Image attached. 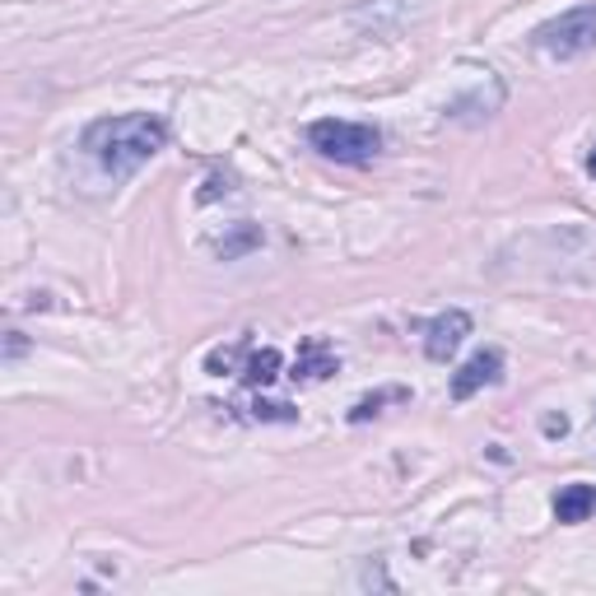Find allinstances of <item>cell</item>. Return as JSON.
Listing matches in <instances>:
<instances>
[{"mask_svg":"<svg viewBox=\"0 0 596 596\" xmlns=\"http://www.w3.org/2000/svg\"><path fill=\"white\" fill-rule=\"evenodd\" d=\"M564 429H569L564 415H550V419H546V433H564Z\"/></svg>","mask_w":596,"mask_h":596,"instance_id":"obj_13","label":"cell"},{"mask_svg":"<svg viewBox=\"0 0 596 596\" xmlns=\"http://www.w3.org/2000/svg\"><path fill=\"white\" fill-rule=\"evenodd\" d=\"M532 43L555 61H573V57H583V51H592L596 47V0L546 20L532 33Z\"/></svg>","mask_w":596,"mask_h":596,"instance_id":"obj_3","label":"cell"},{"mask_svg":"<svg viewBox=\"0 0 596 596\" xmlns=\"http://www.w3.org/2000/svg\"><path fill=\"white\" fill-rule=\"evenodd\" d=\"M341 368L336 359V349H331L322 336H308L303 345H298V359H294V378H303V382H322L331 378Z\"/></svg>","mask_w":596,"mask_h":596,"instance_id":"obj_6","label":"cell"},{"mask_svg":"<svg viewBox=\"0 0 596 596\" xmlns=\"http://www.w3.org/2000/svg\"><path fill=\"white\" fill-rule=\"evenodd\" d=\"M279 378V349L266 345V349H248V363H242V382L248 388H271Z\"/></svg>","mask_w":596,"mask_h":596,"instance_id":"obj_8","label":"cell"},{"mask_svg":"<svg viewBox=\"0 0 596 596\" xmlns=\"http://www.w3.org/2000/svg\"><path fill=\"white\" fill-rule=\"evenodd\" d=\"M252 248H261V229H257V224H238V229H234L229 238H219V242H215V252H219L224 261H234V257L252 252Z\"/></svg>","mask_w":596,"mask_h":596,"instance_id":"obj_9","label":"cell"},{"mask_svg":"<svg viewBox=\"0 0 596 596\" xmlns=\"http://www.w3.org/2000/svg\"><path fill=\"white\" fill-rule=\"evenodd\" d=\"M499 378H503V355H499V349H480L476 359H466L457 368V378H452V396L466 401V396H476L480 388H494Z\"/></svg>","mask_w":596,"mask_h":596,"instance_id":"obj_5","label":"cell"},{"mask_svg":"<svg viewBox=\"0 0 596 596\" xmlns=\"http://www.w3.org/2000/svg\"><path fill=\"white\" fill-rule=\"evenodd\" d=\"M168 127L150 112H127V117H108V121H94L84 131V150L90 159L108 172V178H131L140 164H150L154 154L164 150Z\"/></svg>","mask_w":596,"mask_h":596,"instance_id":"obj_1","label":"cell"},{"mask_svg":"<svg viewBox=\"0 0 596 596\" xmlns=\"http://www.w3.org/2000/svg\"><path fill=\"white\" fill-rule=\"evenodd\" d=\"M596 513V485H564L555 499V517L564 522V527H577V522H587Z\"/></svg>","mask_w":596,"mask_h":596,"instance_id":"obj_7","label":"cell"},{"mask_svg":"<svg viewBox=\"0 0 596 596\" xmlns=\"http://www.w3.org/2000/svg\"><path fill=\"white\" fill-rule=\"evenodd\" d=\"M308 140H312V150L326 154V159H336V164H368L382 150L378 127H368V121H336V117L312 121Z\"/></svg>","mask_w":596,"mask_h":596,"instance_id":"obj_2","label":"cell"},{"mask_svg":"<svg viewBox=\"0 0 596 596\" xmlns=\"http://www.w3.org/2000/svg\"><path fill=\"white\" fill-rule=\"evenodd\" d=\"M587 172H592V178H596V150L587 154Z\"/></svg>","mask_w":596,"mask_h":596,"instance_id":"obj_14","label":"cell"},{"mask_svg":"<svg viewBox=\"0 0 596 596\" xmlns=\"http://www.w3.org/2000/svg\"><path fill=\"white\" fill-rule=\"evenodd\" d=\"M466 336H470V318H466L462 308L438 312V318L425 326V355H429L433 363H448V359L466 345Z\"/></svg>","mask_w":596,"mask_h":596,"instance_id":"obj_4","label":"cell"},{"mask_svg":"<svg viewBox=\"0 0 596 596\" xmlns=\"http://www.w3.org/2000/svg\"><path fill=\"white\" fill-rule=\"evenodd\" d=\"M252 419H279V425H289V419H298V410L294 406H279V401H257Z\"/></svg>","mask_w":596,"mask_h":596,"instance_id":"obj_10","label":"cell"},{"mask_svg":"<svg viewBox=\"0 0 596 596\" xmlns=\"http://www.w3.org/2000/svg\"><path fill=\"white\" fill-rule=\"evenodd\" d=\"M382 401H406V392H382V396H373V401H359L355 410H349V419H355V425H363L368 415H378V406Z\"/></svg>","mask_w":596,"mask_h":596,"instance_id":"obj_11","label":"cell"},{"mask_svg":"<svg viewBox=\"0 0 596 596\" xmlns=\"http://www.w3.org/2000/svg\"><path fill=\"white\" fill-rule=\"evenodd\" d=\"M229 191H234V187H229V178H210V182H205V191H201V201H219V196H229Z\"/></svg>","mask_w":596,"mask_h":596,"instance_id":"obj_12","label":"cell"}]
</instances>
